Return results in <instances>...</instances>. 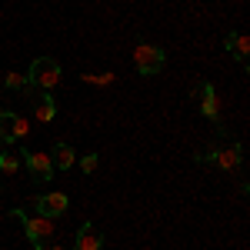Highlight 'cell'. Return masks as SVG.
Here are the masks:
<instances>
[{"mask_svg":"<svg viewBox=\"0 0 250 250\" xmlns=\"http://www.w3.org/2000/svg\"><path fill=\"white\" fill-rule=\"evenodd\" d=\"M164 60H167V54H164V47H157V43L140 40V43L134 47V67H137L140 77H154V74H160Z\"/></svg>","mask_w":250,"mask_h":250,"instance_id":"3","label":"cell"},{"mask_svg":"<svg viewBox=\"0 0 250 250\" xmlns=\"http://www.w3.org/2000/svg\"><path fill=\"white\" fill-rule=\"evenodd\" d=\"M50 164H54V170H70V167L77 164V150H74L70 144H57V147L50 150Z\"/></svg>","mask_w":250,"mask_h":250,"instance_id":"11","label":"cell"},{"mask_svg":"<svg viewBox=\"0 0 250 250\" xmlns=\"http://www.w3.org/2000/svg\"><path fill=\"white\" fill-rule=\"evenodd\" d=\"M224 47L230 50L233 57L240 60L244 67H247V54H250V40L244 37V34H227V40H224Z\"/></svg>","mask_w":250,"mask_h":250,"instance_id":"12","label":"cell"},{"mask_svg":"<svg viewBox=\"0 0 250 250\" xmlns=\"http://www.w3.org/2000/svg\"><path fill=\"white\" fill-rule=\"evenodd\" d=\"M240 160H244V150H240V144H230V147H217V154H213V164H217V167H224V170H237V167H240Z\"/></svg>","mask_w":250,"mask_h":250,"instance_id":"10","label":"cell"},{"mask_svg":"<svg viewBox=\"0 0 250 250\" xmlns=\"http://www.w3.org/2000/svg\"><path fill=\"white\" fill-rule=\"evenodd\" d=\"M20 160H23L20 154H7V150H3V154H0V173H17Z\"/></svg>","mask_w":250,"mask_h":250,"instance_id":"13","label":"cell"},{"mask_svg":"<svg viewBox=\"0 0 250 250\" xmlns=\"http://www.w3.org/2000/svg\"><path fill=\"white\" fill-rule=\"evenodd\" d=\"M30 134V124H27V117H17V114H7V110H0V144H7V140H17V137H27Z\"/></svg>","mask_w":250,"mask_h":250,"instance_id":"6","label":"cell"},{"mask_svg":"<svg viewBox=\"0 0 250 250\" xmlns=\"http://www.w3.org/2000/svg\"><path fill=\"white\" fill-rule=\"evenodd\" d=\"M104 247V233L97 230L94 224H80L77 230V244H74V250H100Z\"/></svg>","mask_w":250,"mask_h":250,"instance_id":"9","label":"cell"},{"mask_svg":"<svg viewBox=\"0 0 250 250\" xmlns=\"http://www.w3.org/2000/svg\"><path fill=\"white\" fill-rule=\"evenodd\" d=\"M80 170H83V173H94V170H97V154L80 157Z\"/></svg>","mask_w":250,"mask_h":250,"instance_id":"16","label":"cell"},{"mask_svg":"<svg viewBox=\"0 0 250 250\" xmlns=\"http://www.w3.org/2000/svg\"><path fill=\"white\" fill-rule=\"evenodd\" d=\"M23 154V164L34 177V184H50L54 180V164H50V154H40V150H20Z\"/></svg>","mask_w":250,"mask_h":250,"instance_id":"4","label":"cell"},{"mask_svg":"<svg viewBox=\"0 0 250 250\" xmlns=\"http://www.w3.org/2000/svg\"><path fill=\"white\" fill-rule=\"evenodd\" d=\"M3 87L7 90H27V74H7L3 77Z\"/></svg>","mask_w":250,"mask_h":250,"instance_id":"14","label":"cell"},{"mask_svg":"<svg viewBox=\"0 0 250 250\" xmlns=\"http://www.w3.org/2000/svg\"><path fill=\"white\" fill-rule=\"evenodd\" d=\"M50 250H74V247H60V244H54V247H50Z\"/></svg>","mask_w":250,"mask_h":250,"instance_id":"17","label":"cell"},{"mask_svg":"<svg viewBox=\"0 0 250 250\" xmlns=\"http://www.w3.org/2000/svg\"><path fill=\"white\" fill-rule=\"evenodd\" d=\"M197 94H200V114L207 117L210 124L224 127V120H220V100H217V94H213V87L204 80V83H197Z\"/></svg>","mask_w":250,"mask_h":250,"instance_id":"7","label":"cell"},{"mask_svg":"<svg viewBox=\"0 0 250 250\" xmlns=\"http://www.w3.org/2000/svg\"><path fill=\"white\" fill-rule=\"evenodd\" d=\"M27 94L34 97V117H37V120L50 124V120L57 117V100L50 94H43V90H27Z\"/></svg>","mask_w":250,"mask_h":250,"instance_id":"8","label":"cell"},{"mask_svg":"<svg viewBox=\"0 0 250 250\" xmlns=\"http://www.w3.org/2000/svg\"><path fill=\"white\" fill-rule=\"evenodd\" d=\"M60 83V63L54 57H37L27 70V90H43L50 94Z\"/></svg>","mask_w":250,"mask_h":250,"instance_id":"2","label":"cell"},{"mask_svg":"<svg viewBox=\"0 0 250 250\" xmlns=\"http://www.w3.org/2000/svg\"><path fill=\"white\" fill-rule=\"evenodd\" d=\"M30 207H34L40 217H50V220H54V217H60V213L70 207V197H67V193H43V197H34V200H30Z\"/></svg>","mask_w":250,"mask_h":250,"instance_id":"5","label":"cell"},{"mask_svg":"<svg viewBox=\"0 0 250 250\" xmlns=\"http://www.w3.org/2000/svg\"><path fill=\"white\" fill-rule=\"evenodd\" d=\"M10 217L23 224V233H27V240L34 244V250H43V247H47V240L57 233L50 217H40V213H37V217H30L23 207H10Z\"/></svg>","mask_w":250,"mask_h":250,"instance_id":"1","label":"cell"},{"mask_svg":"<svg viewBox=\"0 0 250 250\" xmlns=\"http://www.w3.org/2000/svg\"><path fill=\"white\" fill-rule=\"evenodd\" d=\"M83 83H97V87H107V83H114V74H80Z\"/></svg>","mask_w":250,"mask_h":250,"instance_id":"15","label":"cell"}]
</instances>
